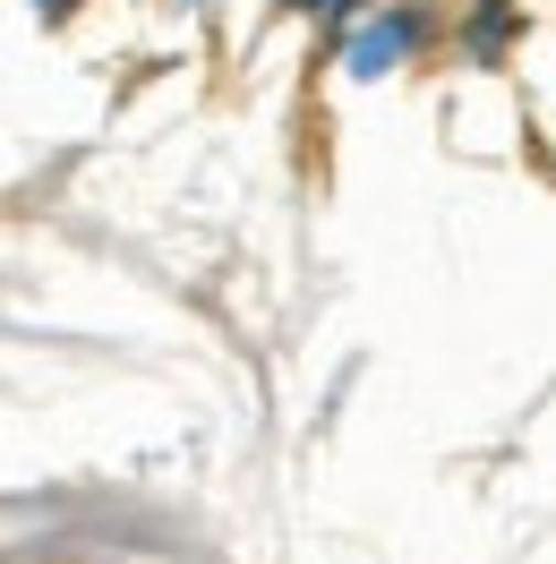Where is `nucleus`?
Listing matches in <instances>:
<instances>
[{
    "mask_svg": "<svg viewBox=\"0 0 556 564\" xmlns=\"http://www.w3.org/2000/svg\"><path fill=\"white\" fill-rule=\"evenodd\" d=\"M403 43H411V26H385V35H368L360 52H351V69H377V61H394Z\"/></svg>",
    "mask_w": 556,
    "mask_h": 564,
    "instance_id": "1",
    "label": "nucleus"
}]
</instances>
